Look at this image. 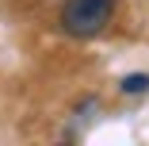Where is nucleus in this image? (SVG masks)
<instances>
[{"label":"nucleus","mask_w":149,"mask_h":146,"mask_svg":"<svg viewBox=\"0 0 149 146\" xmlns=\"http://www.w3.org/2000/svg\"><path fill=\"white\" fill-rule=\"evenodd\" d=\"M115 16V0H65L61 8V27L77 39H92Z\"/></svg>","instance_id":"nucleus-1"},{"label":"nucleus","mask_w":149,"mask_h":146,"mask_svg":"<svg viewBox=\"0 0 149 146\" xmlns=\"http://www.w3.org/2000/svg\"><path fill=\"white\" fill-rule=\"evenodd\" d=\"M126 96H138V92H145L149 89V73H130V77H123V85H118Z\"/></svg>","instance_id":"nucleus-2"}]
</instances>
